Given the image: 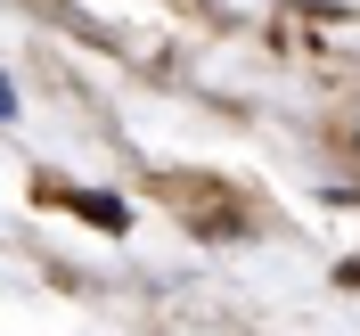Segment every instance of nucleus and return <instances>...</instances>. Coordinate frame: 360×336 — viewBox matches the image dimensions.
<instances>
[{"label": "nucleus", "instance_id": "obj_2", "mask_svg": "<svg viewBox=\"0 0 360 336\" xmlns=\"http://www.w3.org/2000/svg\"><path fill=\"white\" fill-rule=\"evenodd\" d=\"M8 115H17V90H8V74H0V123H8Z\"/></svg>", "mask_w": 360, "mask_h": 336}, {"label": "nucleus", "instance_id": "obj_1", "mask_svg": "<svg viewBox=\"0 0 360 336\" xmlns=\"http://www.w3.org/2000/svg\"><path fill=\"white\" fill-rule=\"evenodd\" d=\"M74 213H82V222H98V230H131V213H123V197H107V189H74Z\"/></svg>", "mask_w": 360, "mask_h": 336}]
</instances>
